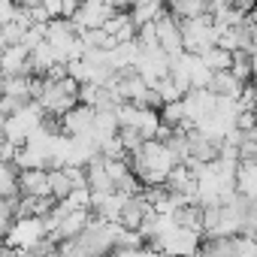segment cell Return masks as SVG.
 <instances>
[{
    "label": "cell",
    "mask_w": 257,
    "mask_h": 257,
    "mask_svg": "<svg viewBox=\"0 0 257 257\" xmlns=\"http://www.w3.org/2000/svg\"><path fill=\"white\" fill-rule=\"evenodd\" d=\"M43 118H46L43 103H40V100H31L25 109H19V112H13V115H4V137L13 140L16 146H25V143L31 140V134L43 124Z\"/></svg>",
    "instance_id": "6da1fadb"
},
{
    "label": "cell",
    "mask_w": 257,
    "mask_h": 257,
    "mask_svg": "<svg viewBox=\"0 0 257 257\" xmlns=\"http://www.w3.org/2000/svg\"><path fill=\"white\" fill-rule=\"evenodd\" d=\"M43 236H49L46 218H40V215H25V218H16V224L10 227V233L4 236V242L13 245V248H19L22 257H28V251H31Z\"/></svg>",
    "instance_id": "7a4b0ae2"
},
{
    "label": "cell",
    "mask_w": 257,
    "mask_h": 257,
    "mask_svg": "<svg viewBox=\"0 0 257 257\" xmlns=\"http://www.w3.org/2000/svg\"><path fill=\"white\" fill-rule=\"evenodd\" d=\"M155 25H158V40H161V46L170 52V55H176V52H182L185 49V34H182V19L167 7L158 19H155Z\"/></svg>",
    "instance_id": "3957f363"
},
{
    "label": "cell",
    "mask_w": 257,
    "mask_h": 257,
    "mask_svg": "<svg viewBox=\"0 0 257 257\" xmlns=\"http://www.w3.org/2000/svg\"><path fill=\"white\" fill-rule=\"evenodd\" d=\"M94 121H97V109L88 106V103H82V100H79L70 112L61 115L64 134H70V137H88V134L94 131Z\"/></svg>",
    "instance_id": "277c9868"
},
{
    "label": "cell",
    "mask_w": 257,
    "mask_h": 257,
    "mask_svg": "<svg viewBox=\"0 0 257 257\" xmlns=\"http://www.w3.org/2000/svg\"><path fill=\"white\" fill-rule=\"evenodd\" d=\"M115 10H118V7H112L109 0H82V7H79V13L73 16V22H76L82 31H88V28H103L106 19H109Z\"/></svg>",
    "instance_id": "5b68a950"
},
{
    "label": "cell",
    "mask_w": 257,
    "mask_h": 257,
    "mask_svg": "<svg viewBox=\"0 0 257 257\" xmlns=\"http://www.w3.org/2000/svg\"><path fill=\"white\" fill-rule=\"evenodd\" d=\"M13 73H25V76H34V64H31V49L16 43V46H7L4 49V76H13Z\"/></svg>",
    "instance_id": "8992f818"
},
{
    "label": "cell",
    "mask_w": 257,
    "mask_h": 257,
    "mask_svg": "<svg viewBox=\"0 0 257 257\" xmlns=\"http://www.w3.org/2000/svg\"><path fill=\"white\" fill-rule=\"evenodd\" d=\"M22 194H34V197H55V194H52L49 170H46V167L22 170Z\"/></svg>",
    "instance_id": "52a82bcc"
},
{
    "label": "cell",
    "mask_w": 257,
    "mask_h": 257,
    "mask_svg": "<svg viewBox=\"0 0 257 257\" xmlns=\"http://www.w3.org/2000/svg\"><path fill=\"white\" fill-rule=\"evenodd\" d=\"M215 94H221V97H242V88H245V82L233 73V70H215V76H212V85H209Z\"/></svg>",
    "instance_id": "ba28073f"
},
{
    "label": "cell",
    "mask_w": 257,
    "mask_h": 257,
    "mask_svg": "<svg viewBox=\"0 0 257 257\" xmlns=\"http://www.w3.org/2000/svg\"><path fill=\"white\" fill-rule=\"evenodd\" d=\"M58 61H61V55H58V49H55L49 40L40 43L37 49H31V64H34V73H37V76H46Z\"/></svg>",
    "instance_id": "9c48e42d"
},
{
    "label": "cell",
    "mask_w": 257,
    "mask_h": 257,
    "mask_svg": "<svg viewBox=\"0 0 257 257\" xmlns=\"http://www.w3.org/2000/svg\"><path fill=\"white\" fill-rule=\"evenodd\" d=\"M236 188L242 197L257 200V161H242L236 173Z\"/></svg>",
    "instance_id": "30bf717a"
},
{
    "label": "cell",
    "mask_w": 257,
    "mask_h": 257,
    "mask_svg": "<svg viewBox=\"0 0 257 257\" xmlns=\"http://www.w3.org/2000/svg\"><path fill=\"white\" fill-rule=\"evenodd\" d=\"M200 58H203L212 70H230V67H233V52L224 49L221 43H215V46H209L206 52H200Z\"/></svg>",
    "instance_id": "8fae6325"
},
{
    "label": "cell",
    "mask_w": 257,
    "mask_h": 257,
    "mask_svg": "<svg viewBox=\"0 0 257 257\" xmlns=\"http://www.w3.org/2000/svg\"><path fill=\"white\" fill-rule=\"evenodd\" d=\"M49 179H52V194H55V200H67V197L73 194V188H76V182H73V176L67 173V167L49 170Z\"/></svg>",
    "instance_id": "7c38bea8"
},
{
    "label": "cell",
    "mask_w": 257,
    "mask_h": 257,
    "mask_svg": "<svg viewBox=\"0 0 257 257\" xmlns=\"http://www.w3.org/2000/svg\"><path fill=\"white\" fill-rule=\"evenodd\" d=\"M164 10H167V0H140L131 13H134V22L137 25H146V22H155Z\"/></svg>",
    "instance_id": "4fadbf2b"
},
{
    "label": "cell",
    "mask_w": 257,
    "mask_h": 257,
    "mask_svg": "<svg viewBox=\"0 0 257 257\" xmlns=\"http://www.w3.org/2000/svg\"><path fill=\"white\" fill-rule=\"evenodd\" d=\"M176 221H179V227L203 230V203H188V206L176 209Z\"/></svg>",
    "instance_id": "5bb4252c"
},
{
    "label": "cell",
    "mask_w": 257,
    "mask_h": 257,
    "mask_svg": "<svg viewBox=\"0 0 257 257\" xmlns=\"http://www.w3.org/2000/svg\"><path fill=\"white\" fill-rule=\"evenodd\" d=\"M179 19H197L203 13H209V4L206 0H176V4L170 7Z\"/></svg>",
    "instance_id": "9a60e30c"
},
{
    "label": "cell",
    "mask_w": 257,
    "mask_h": 257,
    "mask_svg": "<svg viewBox=\"0 0 257 257\" xmlns=\"http://www.w3.org/2000/svg\"><path fill=\"white\" fill-rule=\"evenodd\" d=\"M161 118H164V124H170V127L182 124V121L188 118V106H185V97H182V100H170V103H164V109H161Z\"/></svg>",
    "instance_id": "2e32d148"
},
{
    "label": "cell",
    "mask_w": 257,
    "mask_h": 257,
    "mask_svg": "<svg viewBox=\"0 0 257 257\" xmlns=\"http://www.w3.org/2000/svg\"><path fill=\"white\" fill-rule=\"evenodd\" d=\"M155 88H158V94L164 97V103H170V100H182V97H185V91L179 88V82L173 79V73L161 76V79L155 82Z\"/></svg>",
    "instance_id": "e0dca14e"
},
{
    "label": "cell",
    "mask_w": 257,
    "mask_h": 257,
    "mask_svg": "<svg viewBox=\"0 0 257 257\" xmlns=\"http://www.w3.org/2000/svg\"><path fill=\"white\" fill-rule=\"evenodd\" d=\"M118 137H121L124 149L131 152V155H134V152H140V149L146 146V137H143V134L137 131V127H121V131H118Z\"/></svg>",
    "instance_id": "ac0fdd59"
},
{
    "label": "cell",
    "mask_w": 257,
    "mask_h": 257,
    "mask_svg": "<svg viewBox=\"0 0 257 257\" xmlns=\"http://www.w3.org/2000/svg\"><path fill=\"white\" fill-rule=\"evenodd\" d=\"M137 40H140V46H143V49H146V46H161V40H158V25H155V22L140 25Z\"/></svg>",
    "instance_id": "d6986e66"
},
{
    "label": "cell",
    "mask_w": 257,
    "mask_h": 257,
    "mask_svg": "<svg viewBox=\"0 0 257 257\" xmlns=\"http://www.w3.org/2000/svg\"><path fill=\"white\" fill-rule=\"evenodd\" d=\"M43 7L52 13V19H58V16H64V0H43Z\"/></svg>",
    "instance_id": "ffe728a7"
},
{
    "label": "cell",
    "mask_w": 257,
    "mask_h": 257,
    "mask_svg": "<svg viewBox=\"0 0 257 257\" xmlns=\"http://www.w3.org/2000/svg\"><path fill=\"white\" fill-rule=\"evenodd\" d=\"M112 4H115L118 10H134V7L140 4V0H112Z\"/></svg>",
    "instance_id": "44dd1931"
},
{
    "label": "cell",
    "mask_w": 257,
    "mask_h": 257,
    "mask_svg": "<svg viewBox=\"0 0 257 257\" xmlns=\"http://www.w3.org/2000/svg\"><path fill=\"white\" fill-rule=\"evenodd\" d=\"M19 4H28V7H37V4H43V0H19Z\"/></svg>",
    "instance_id": "7402d4cb"
}]
</instances>
